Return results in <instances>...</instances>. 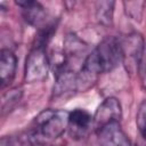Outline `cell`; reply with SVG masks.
<instances>
[{
  "label": "cell",
  "instance_id": "9",
  "mask_svg": "<svg viewBox=\"0 0 146 146\" xmlns=\"http://www.w3.org/2000/svg\"><path fill=\"white\" fill-rule=\"evenodd\" d=\"M17 68V57L10 49H1L0 51V81L1 89L9 86L15 75Z\"/></svg>",
  "mask_w": 146,
  "mask_h": 146
},
{
  "label": "cell",
  "instance_id": "12",
  "mask_svg": "<svg viewBox=\"0 0 146 146\" xmlns=\"http://www.w3.org/2000/svg\"><path fill=\"white\" fill-rule=\"evenodd\" d=\"M22 89H18V88H15V89H11L9 90L8 92H5L2 95V106H1V110H2V115L5 114L6 110H11L22 98Z\"/></svg>",
  "mask_w": 146,
  "mask_h": 146
},
{
  "label": "cell",
  "instance_id": "14",
  "mask_svg": "<svg viewBox=\"0 0 146 146\" xmlns=\"http://www.w3.org/2000/svg\"><path fill=\"white\" fill-rule=\"evenodd\" d=\"M137 74H138V78H139L141 88L146 90V44L144 47L143 54H141L140 59H139V63H138Z\"/></svg>",
  "mask_w": 146,
  "mask_h": 146
},
{
  "label": "cell",
  "instance_id": "2",
  "mask_svg": "<svg viewBox=\"0 0 146 146\" xmlns=\"http://www.w3.org/2000/svg\"><path fill=\"white\" fill-rule=\"evenodd\" d=\"M50 68L47 47L33 44L25 59L24 79L27 83L41 82L47 78Z\"/></svg>",
  "mask_w": 146,
  "mask_h": 146
},
{
  "label": "cell",
  "instance_id": "10",
  "mask_svg": "<svg viewBox=\"0 0 146 146\" xmlns=\"http://www.w3.org/2000/svg\"><path fill=\"white\" fill-rule=\"evenodd\" d=\"M114 1H99L96 3V18L99 24L110 26L113 22Z\"/></svg>",
  "mask_w": 146,
  "mask_h": 146
},
{
  "label": "cell",
  "instance_id": "5",
  "mask_svg": "<svg viewBox=\"0 0 146 146\" xmlns=\"http://www.w3.org/2000/svg\"><path fill=\"white\" fill-rule=\"evenodd\" d=\"M99 146H132L120 122H113L96 131Z\"/></svg>",
  "mask_w": 146,
  "mask_h": 146
},
{
  "label": "cell",
  "instance_id": "4",
  "mask_svg": "<svg viewBox=\"0 0 146 146\" xmlns=\"http://www.w3.org/2000/svg\"><path fill=\"white\" fill-rule=\"evenodd\" d=\"M121 117H122V106L120 100L115 97H107L97 107L92 116L94 119L92 128L96 132L110 123L120 122Z\"/></svg>",
  "mask_w": 146,
  "mask_h": 146
},
{
  "label": "cell",
  "instance_id": "1",
  "mask_svg": "<svg viewBox=\"0 0 146 146\" xmlns=\"http://www.w3.org/2000/svg\"><path fill=\"white\" fill-rule=\"evenodd\" d=\"M68 115L70 112L64 110H43L34 117L27 133L38 141L56 140L67 130Z\"/></svg>",
  "mask_w": 146,
  "mask_h": 146
},
{
  "label": "cell",
  "instance_id": "3",
  "mask_svg": "<svg viewBox=\"0 0 146 146\" xmlns=\"http://www.w3.org/2000/svg\"><path fill=\"white\" fill-rule=\"evenodd\" d=\"M122 50V63L129 73L137 72L138 63L146 44L144 38L138 32H131L120 39Z\"/></svg>",
  "mask_w": 146,
  "mask_h": 146
},
{
  "label": "cell",
  "instance_id": "11",
  "mask_svg": "<svg viewBox=\"0 0 146 146\" xmlns=\"http://www.w3.org/2000/svg\"><path fill=\"white\" fill-rule=\"evenodd\" d=\"M125 14L133 21H141L144 9L146 6L145 1H124L123 2Z\"/></svg>",
  "mask_w": 146,
  "mask_h": 146
},
{
  "label": "cell",
  "instance_id": "8",
  "mask_svg": "<svg viewBox=\"0 0 146 146\" xmlns=\"http://www.w3.org/2000/svg\"><path fill=\"white\" fill-rule=\"evenodd\" d=\"M55 76V84L52 89V95L55 97H65L79 91V79L78 72L73 71L71 67L57 73Z\"/></svg>",
  "mask_w": 146,
  "mask_h": 146
},
{
  "label": "cell",
  "instance_id": "6",
  "mask_svg": "<svg viewBox=\"0 0 146 146\" xmlns=\"http://www.w3.org/2000/svg\"><path fill=\"white\" fill-rule=\"evenodd\" d=\"M15 3L21 7L22 9V16L24 21L30 24L31 26L41 29L44 25H47V10L39 2L34 0H18L15 1Z\"/></svg>",
  "mask_w": 146,
  "mask_h": 146
},
{
  "label": "cell",
  "instance_id": "7",
  "mask_svg": "<svg viewBox=\"0 0 146 146\" xmlns=\"http://www.w3.org/2000/svg\"><path fill=\"white\" fill-rule=\"evenodd\" d=\"M92 116L91 114L82 108H75L70 112L68 115V132L72 138L79 139L84 137L90 128H92Z\"/></svg>",
  "mask_w": 146,
  "mask_h": 146
},
{
  "label": "cell",
  "instance_id": "15",
  "mask_svg": "<svg viewBox=\"0 0 146 146\" xmlns=\"http://www.w3.org/2000/svg\"><path fill=\"white\" fill-rule=\"evenodd\" d=\"M132 146H139V145H132Z\"/></svg>",
  "mask_w": 146,
  "mask_h": 146
},
{
  "label": "cell",
  "instance_id": "13",
  "mask_svg": "<svg viewBox=\"0 0 146 146\" xmlns=\"http://www.w3.org/2000/svg\"><path fill=\"white\" fill-rule=\"evenodd\" d=\"M136 123L141 137L146 139V100H144L138 108L136 115Z\"/></svg>",
  "mask_w": 146,
  "mask_h": 146
}]
</instances>
